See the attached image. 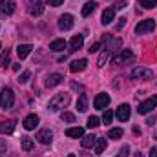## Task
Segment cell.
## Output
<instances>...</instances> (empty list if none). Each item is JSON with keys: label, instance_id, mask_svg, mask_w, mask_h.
Here are the masks:
<instances>
[{"label": "cell", "instance_id": "obj_1", "mask_svg": "<svg viewBox=\"0 0 157 157\" xmlns=\"http://www.w3.org/2000/svg\"><path fill=\"white\" fill-rule=\"evenodd\" d=\"M68 102H70V93H57V95L49 101L48 110H49V112H59L60 108L68 106Z\"/></svg>", "mask_w": 157, "mask_h": 157}, {"label": "cell", "instance_id": "obj_2", "mask_svg": "<svg viewBox=\"0 0 157 157\" xmlns=\"http://www.w3.org/2000/svg\"><path fill=\"white\" fill-rule=\"evenodd\" d=\"M13 102H15V93H13L11 88H6L0 93V106L4 110H9V108H13Z\"/></svg>", "mask_w": 157, "mask_h": 157}, {"label": "cell", "instance_id": "obj_3", "mask_svg": "<svg viewBox=\"0 0 157 157\" xmlns=\"http://www.w3.org/2000/svg\"><path fill=\"white\" fill-rule=\"evenodd\" d=\"M155 29V22L152 18H146V20H141L137 26H135V33L137 35H143V33H152Z\"/></svg>", "mask_w": 157, "mask_h": 157}, {"label": "cell", "instance_id": "obj_4", "mask_svg": "<svg viewBox=\"0 0 157 157\" xmlns=\"http://www.w3.org/2000/svg\"><path fill=\"white\" fill-rule=\"evenodd\" d=\"M130 77H132V78H139V80H150V78L154 77V75H152V71H150L148 68L137 66V68H133V70H132Z\"/></svg>", "mask_w": 157, "mask_h": 157}, {"label": "cell", "instance_id": "obj_5", "mask_svg": "<svg viewBox=\"0 0 157 157\" xmlns=\"http://www.w3.org/2000/svg\"><path fill=\"white\" fill-rule=\"evenodd\" d=\"M155 106H157V95H154V97L146 99L144 102H141V104H139V108H137V112H139V113H143V115H146V113H150Z\"/></svg>", "mask_w": 157, "mask_h": 157}, {"label": "cell", "instance_id": "obj_6", "mask_svg": "<svg viewBox=\"0 0 157 157\" xmlns=\"http://www.w3.org/2000/svg\"><path fill=\"white\" fill-rule=\"evenodd\" d=\"M28 13L31 17H40L44 13V4L42 0H29L28 2Z\"/></svg>", "mask_w": 157, "mask_h": 157}, {"label": "cell", "instance_id": "obj_7", "mask_svg": "<svg viewBox=\"0 0 157 157\" xmlns=\"http://www.w3.org/2000/svg\"><path fill=\"white\" fill-rule=\"evenodd\" d=\"M59 28H60L62 31L71 29V28H73V15H70V13L60 15V18H59Z\"/></svg>", "mask_w": 157, "mask_h": 157}, {"label": "cell", "instance_id": "obj_8", "mask_svg": "<svg viewBox=\"0 0 157 157\" xmlns=\"http://www.w3.org/2000/svg\"><path fill=\"white\" fill-rule=\"evenodd\" d=\"M93 104H95V110H106L108 104H110V95H108V93H99V95L95 97Z\"/></svg>", "mask_w": 157, "mask_h": 157}, {"label": "cell", "instance_id": "obj_9", "mask_svg": "<svg viewBox=\"0 0 157 157\" xmlns=\"http://www.w3.org/2000/svg\"><path fill=\"white\" fill-rule=\"evenodd\" d=\"M37 141L42 143V144H49V143L53 141V133H51V130H48V128L39 130V132H37Z\"/></svg>", "mask_w": 157, "mask_h": 157}, {"label": "cell", "instance_id": "obj_10", "mask_svg": "<svg viewBox=\"0 0 157 157\" xmlns=\"http://www.w3.org/2000/svg\"><path fill=\"white\" fill-rule=\"evenodd\" d=\"M133 59H135V55H133V51H132V49H122V51L119 53L113 60H115L117 64H124V62H128V60H133Z\"/></svg>", "mask_w": 157, "mask_h": 157}, {"label": "cell", "instance_id": "obj_11", "mask_svg": "<svg viewBox=\"0 0 157 157\" xmlns=\"http://www.w3.org/2000/svg\"><path fill=\"white\" fill-rule=\"evenodd\" d=\"M15 7H17L15 0H0V13L2 15H11L15 11Z\"/></svg>", "mask_w": 157, "mask_h": 157}, {"label": "cell", "instance_id": "obj_12", "mask_svg": "<svg viewBox=\"0 0 157 157\" xmlns=\"http://www.w3.org/2000/svg\"><path fill=\"white\" fill-rule=\"evenodd\" d=\"M39 115H37V113H29V115H28V117L24 119V122H22V124H24V128H26V130H35V128H37V126H39Z\"/></svg>", "mask_w": 157, "mask_h": 157}, {"label": "cell", "instance_id": "obj_13", "mask_svg": "<svg viewBox=\"0 0 157 157\" xmlns=\"http://www.w3.org/2000/svg\"><path fill=\"white\" fill-rule=\"evenodd\" d=\"M115 117H117L121 122L128 121V119H130V106H128V104H121L117 108V112H115Z\"/></svg>", "mask_w": 157, "mask_h": 157}, {"label": "cell", "instance_id": "obj_14", "mask_svg": "<svg viewBox=\"0 0 157 157\" xmlns=\"http://www.w3.org/2000/svg\"><path fill=\"white\" fill-rule=\"evenodd\" d=\"M113 17H115V9H113V7H108V9H104V11H102V17H101V24H102V26H108V24H112Z\"/></svg>", "mask_w": 157, "mask_h": 157}, {"label": "cell", "instance_id": "obj_15", "mask_svg": "<svg viewBox=\"0 0 157 157\" xmlns=\"http://www.w3.org/2000/svg\"><path fill=\"white\" fill-rule=\"evenodd\" d=\"M88 68V60L86 59H80V60H73L70 64V71L71 73H77V71H84Z\"/></svg>", "mask_w": 157, "mask_h": 157}, {"label": "cell", "instance_id": "obj_16", "mask_svg": "<svg viewBox=\"0 0 157 157\" xmlns=\"http://www.w3.org/2000/svg\"><path fill=\"white\" fill-rule=\"evenodd\" d=\"M15 124H17V121H13V119L0 122V133H6V135L13 133V132H15Z\"/></svg>", "mask_w": 157, "mask_h": 157}, {"label": "cell", "instance_id": "obj_17", "mask_svg": "<svg viewBox=\"0 0 157 157\" xmlns=\"http://www.w3.org/2000/svg\"><path fill=\"white\" fill-rule=\"evenodd\" d=\"M31 49H33V46H31V44H20V46L17 48V55H18V59H20V60H24V59L31 53Z\"/></svg>", "mask_w": 157, "mask_h": 157}, {"label": "cell", "instance_id": "obj_18", "mask_svg": "<svg viewBox=\"0 0 157 157\" xmlns=\"http://www.w3.org/2000/svg\"><path fill=\"white\" fill-rule=\"evenodd\" d=\"M82 44H84V37H82V35H75L73 39L70 40V51L73 53V51L80 49V48H82Z\"/></svg>", "mask_w": 157, "mask_h": 157}, {"label": "cell", "instance_id": "obj_19", "mask_svg": "<svg viewBox=\"0 0 157 157\" xmlns=\"http://www.w3.org/2000/svg\"><path fill=\"white\" fill-rule=\"evenodd\" d=\"M62 75H60V73H51V75H49V77L46 78V86H48V88H53V86H59V84H60V82H62Z\"/></svg>", "mask_w": 157, "mask_h": 157}, {"label": "cell", "instance_id": "obj_20", "mask_svg": "<svg viewBox=\"0 0 157 157\" xmlns=\"http://www.w3.org/2000/svg\"><path fill=\"white\" fill-rule=\"evenodd\" d=\"M66 135L71 137V139H80V137H84V128H80V126L68 128V130H66Z\"/></svg>", "mask_w": 157, "mask_h": 157}, {"label": "cell", "instance_id": "obj_21", "mask_svg": "<svg viewBox=\"0 0 157 157\" xmlns=\"http://www.w3.org/2000/svg\"><path fill=\"white\" fill-rule=\"evenodd\" d=\"M95 9H97V2L90 0V2H86V4L82 6V11H80V13H82V17H90Z\"/></svg>", "mask_w": 157, "mask_h": 157}, {"label": "cell", "instance_id": "obj_22", "mask_svg": "<svg viewBox=\"0 0 157 157\" xmlns=\"http://www.w3.org/2000/svg\"><path fill=\"white\" fill-rule=\"evenodd\" d=\"M64 48H66V40L64 39H55L49 44V49H51V51H62Z\"/></svg>", "mask_w": 157, "mask_h": 157}, {"label": "cell", "instance_id": "obj_23", "mask_svg": "<svg viewBox=\"0 0 157 157\" xmlns=\"http://www.w3.org/2000/svg\"><path fill=\"white\" fill-rule=\"evenodd\" d=\"M104 148H106V139L104 137H97V141H95V154L101 155L104 152Z\"/></svg>", "mask_w": 157, "mask_h": 157}, {"label": "cell", "instance_id": "obj_24", "mask_svg": "<svg viewBox=\"0 0 157 157\" xmlns=\"http://www.w3.org/2000/svg\"><path fill=\"white\" fill-rule=\"evenodd\" d=\"M77 108L78 112H86L88 110V97H86V93H80V97L77 101Z\"/></svg>", "mask_w": 157, "mask_h": 157}, {"label": "cell", "instance_id": "obj_25", "mask_svg": "<svg viewBox=\"0 0 157 157\" xmlns=\"http://www.w3.org/2000/svg\"><path fill=\"white\" fill-rule=\"evenodd\" d=\"M95 141H97V137H93V135H84V137H82V148H93V146H95Z\"/></svg>", "mask_w": 157, "mask_h": 157}, {"label": "cell", "instance_id": "obj_26", "mask_svg": "<svg viewBox=\"0 0 157 157\" xmlns=\"http://www.w3.org/2000/svg\"><path fill=\"white\" fill-rule=\"evenodd\" d=\"M108 137H110V139H113V141L121 139V137H122V128H112V130H110V133H108Z\"/></svg>", "mask_w": 157, "mask_h": 157}, {"label": "cell", "instance_id": "obj_27", "mask_svg": "<svg viewBox=\"0 0 157 157\" xmlns=\"http://www.w3.org/2000/svg\"><path fill=\"white\" fill-rule=\"evenodd\" d=\"M139 4L144 9H154V7H157V0H139Z\"/></svg>", "mask_w": 157, "mask_h": 157}, {"label": "cell", "instance_id": "obj_28", "mask_svg": "<svg viewBox=\"0 0 157 157\" xmlns=\"http://www.w3.org/2000/svg\"><path fill=\"white\" fill-rule=\"evenodd\" d=\"M22 148H24L26 152H31V150H33V141H31L29 137H22Z\"/></svg>", "mask_w": 157, "mask_h": 157}, {"label": "cell", "instance_id": "obj_29", "mask_svg": "<svg viewBox=\"0 0 157 157\" xmlns=\"http://www.w3.org/2000/svg\"><path fill=\"white\" fill-rule=\"evenodd\" d=\"M106 60H110V51H104V53L99 57V60H97V66H99V68H102V66L106 64Z\"/></svg>", "mask_w": 157, "mask_h": 157}, {"label": "cell", "instance_id": "obj_30", "mask_svg": "<svg viewBox=\"0 0 157 157\" xmlns=\"http://www.w3.org/2000/svg\"><path fill=\"white\" fill-rule=\"evenodd\" d=\"M113 115H115V113H113L112 110H106L104 115H102V122H104V124H110V122L113 121Z\"/></svg>", "mask_w": 157, "mask_h": 157}, {"label": "cell", "instance_id": "obj_31", "mask_svg": "<svg viewBox=\"0 0 157 157\" xmlns=\"http://www.w3.org/2000/svg\"><path fill=\"white\" fill-rule=\"evenodd\" d=\"M60 119H62L64 122H75V115L70 113V112H62V113H60Z\"/></svg>", "mask_w": 157, "mask_h": 157}, {"label": "cell", "instance_id": "obj_32", "mask_svg": "<svg viewBox=\"0 0 157 157\" xmlns=\"http://www.w3.org/2000/svg\"><path fill=\"white\" fill-rule=\"evenodd\" d=\"M7 64H9V51L6 49V51L2 53V57H0V66H2V68H6Z\"/></svg>", "mask_w": 157, "mask_h": 157}, {"label": "cell", "instance_id": "obj_33", "mask_svg": "<svg viewBox=\"0 0 157 157\" xmlns=\"http://www.w3.org/2000/svg\"><path fill=\"white\" fill-rule=\"evenodd\" d=\"M99 124H101L99 117H90V119H88V128H97Z\"/></svg>", "mask_w": 157, "mask_h": 157}, {"label": "cell", "instance_id": "obj_34", "mask_svg": "<svg viewBox=\"0 0 157 157\" xmlns=\"http://www.w3.org/2000/svg\"><path fill=\"white\" fill-rule=\"evenodd\" d=\"M128 154H130V146L126 144V146H122V148L119 150V154L115 157H128Z\"/></svg>", "mask_w": 157, "mask_h": 157}, {"label": "cell", "instance_id": "obj_35", "mask_svg": "<svg viewBox=\"0 0 157 157\" xmlns=\"http://www.w3.org/2000/svg\"><path fill=\"white\" fill-rule=\"evenodd\" d=\"M29 77H31V73H29V71H24V73L18 77V82H20V84H26V82L29 80Z\"/></svg>", "mask_w": 157, "mask_h": 157}, {"label": "cell", "instance_id": "obj_36", "mask_svg": "<svg viewBox=\"0 0 157 157\" xmlns=\"http://www.w3.org/2000/svg\"><path fill=\"white\" fill-rule=\"evenodd\" d=\"M99 48H101V42H93V44L90 46V49H88V51H90V53H97V51H99Z\"/></svg>", "mask_w": 157, "mask_h": 157}, {"label": "cell", "instance_id": "obj_37", "mask_svg": "<svg viewBox=\"0 0 157 157\" xmlns=\"http://www.w3.org/2000/svg\"><path fill=\"white\" fill-rule=\"evenodd\" d=\"M62 2L64 0H46V4H49L51 7H59V6H62Z\"/></svg>", "mask_w": 157, "mask_h": 157}, {"label": "cell", "instance_id": "obj_38", "mask_svg": "<svg viewBox=\"0 0 157 157\" xmlns=\"http://www.w3.org/2000/svg\"><path fill=\"white\" fill-rule=\"evenodd\" d=\"M124 7H126V0H119L113 6V9H124Z\"/></svg>", "mask_w": 157, "mask_h": 157}, {"label": "cell", "instance_id": "obj_39", "mask_svg": "<svg viewBox=\"0 0 157 157\" xmlns=\"http://www.w3.org/2000/svg\"><path fill=\"white\" fill-rule=\"evenodd\" d=\"M124 26H126V18L122 17V18H119V24H117V31H119V29H122Z\"/></svg>", "mask_w": 157, "mask_h": 157}, {"label": "cell", "instance_id": "obj_40", "mask_svg": "<svg viewBox=\"0 0 157 157\" xmlns=\"http://www.w3.org/2000/svg\"><path fill=\"white\" fill-rule=\"evenodd\" d=\"M6 148H7V146H6L4 139H0V154H4V152H6Z\"/></svg>", "mask_w": 157, "mask_h": 157}, {"label": "cell", "instance_id": "obj_41", "mask_svg": "<svg viewBox=\"0 0 157 157\" xmlns=\"http://www.w3.org/2000/svg\"><path fill=\"white\" fill-rule=\"evenodd\" d=\"M150 157H157V148H152L150 150Z\"/></svg>", "mask_w": 157, "mask_h": 157}, {"label": "cell", "instance_id": "obj_42", "mask_svg": "<svg viewBox=\"0 0 157 157\" xmlns=\"http://www.w3.org/2000/svg\"><path fill=\"white\" fill-rule=\"evenodd\" d=\"M133 133H137V135H139V133H141V128H139V126H133Z\"/></svg>", "mask_w": 157, "mask_h": 157}, {"label": "cell", "instance_id": "obj_43", "mask_svg": "<svg viewBox=\"0 0 157 157\" xmlns=\"http://www.w3.org/2000/svg\"><path fill=\"white\" fill-rule=\"evenodd\" d=\"M133 157H144V155H143V154H135Z\"/></svg>", "mask_w": 157, "mask_h": 157}, {"label": "cell", "instance_id": "obj_44", "mask_svg": "<svg viewBox=\"0 0 157 157\" xmlns=\"http://www.w3.org/2000/svg\"><path fill=\"white\" fill-rule=\"evenodd\" d=\"M68 157H75V155H73V154H71V155H68Z\"/></svg>", "mask_w": 157, "mask_h": 157}, {"label": "cell", "instance_id": "obj_45", "mask_svg": "<svg viewBox=\"0 0 157 157\" xmlns=\"http://www.w3.org/2000/svg\"><path fill=\"white\" fill-rule=\"evenodd\" d=\"M0 48H2V44H0Z\"/></svg>", "mask_w": 157, "mask_h": 157}]
</instances>
